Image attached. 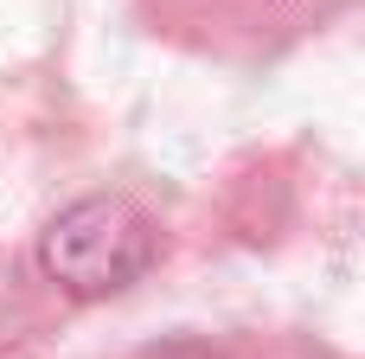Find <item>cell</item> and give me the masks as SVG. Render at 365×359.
Returning a JSON list of instances; mask_svg holds the SVG:
<instances>
[{"mask_svg": "<svg viewBox=\"0 0 365 359\" xmlns=\"http://www.w3.org/2000/svg\"><path fill=\"white\" fill-rule=\"evenodd\" d=\"M154 238H148V218L128 212L122 199H83L71 206L51 231H45V270L77 289V295H103V289H122L141 263H148Z\"/></svg>", "mask_w": 365, "mask_h": 359, "instance_id": "obj_1", "label": "cell"}]
</instances>
